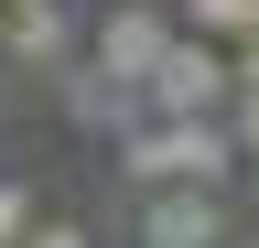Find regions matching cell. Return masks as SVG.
Returning <instances> with one entry per match:
<instances>
[{"label":"cell","instance_id":"obj_1","mask_svg":"<svg viewBox=\"0 0 259 248\" xmlns=\"http://www.w3.org/2000/svg\"><path fill=\"white\" fill-rule=\"evenodd\" d=\"M238 162V130L227 119H141V130H119V173L162 194V183H227Z\"/></svg>","mask_w":259,"mask_h":248},{"label":"cell","instance_id":"obj_9","mask_svg":"<svg viewBox=\"0 0 259 248\" xmlns=\"http://www.w3.org/2000/svg\"><path fill=\"white\" fill-rule=\"evenodd\" d=\"M0 54H11V43H0Z\"/></svg>","mask_w":259,"mask_h":248},{"label":"cell","instance_id":"obj_6","mask_svg":"<svg viewBox=\"0 0 259 248\" xmlns=\"http://www.w3.org/2000/svg\"><path fill=\"white\" fill-rule=\"evenodd\" d=\"M173 22H194L205 43H248L259 33V0H173Z\"/></svg>","mask_w":259,"mask_h":248},{"label":"cell","instance_id":"obj_10","mask_svg":"<svg viewBox=\"0 0 259 248\" xmlns=\"http://www.w3.org/2000/svg\"><path fill=\"white\" fill-rule=\"evenodd\" d=\"M248 162H259V151H248Z\"/></svg>","mask_w":259,"mask_h":248},{"label":"cell","instance_id":"obj_4","mask_svg":"<svg viewBox=\"0 0 259 248\" xmlns=\"http://www.w3.org/2000/svg\"><path fill=\"white\" fill-rule=\"evenodd\" d=\"M162 54H173V11H151V0H130V11L97 22V65H108L119 86H151Z\"/></svg>","mask_w":259,"mask_h":248},{"label":"cell","instance_id":"obj_5","mask_svg":"<svg viewBox=\"0 0 259 248\" xmlns=\"http://www.w3.org/2000/svg\"><path fill=\"white\" fill-rule=\"evenodd\" d=\"M65 108H76L87 130H108V140H119V130H141V86H119L97 54H87V65H65Z\"/></svg>","mask_w":259,"mask_h":248},{"label":"cell","instance_id":"obj_3","mask_svg":"<svg viewBox=\"0 0 259 248\" xmlns=\"http://www.w3.org/2000/svg\"><path fill=\"white\" fill-rule=\"evenodd\" d=\"M141 248H227L216 183H162V194L141 205Z\"/></svg>","mask_w":259,"mask_h":248},{"label":"cell","instance_id":"obj_7","mask_svg":"<svg viewBox=\"0 0 259 248\" xmlns=\"http://www.w3.org/2000/svg\"><path fill=\"white\" fill-rule=\"evenodd\" d=\"M32 216H44V205H32V183H0V248H22Z\"/></svg>","mask_w":259,"mask_h":248},{"label":"cell","instance_id":"obj_2","mask_svg":"<svg viewBox=\"0 0 259 248\" xmlns=\"http://www.w3.org/2000/svg\"><path fill=\"white\" fill-rule=\"evenodd\" d=\"M227 97H238V65H227V43H205V33H173V54H162L151 86H141L151 119H227Z\"/></svg>","mask_w":259,"mask_h":248},{"label":"cell","instance_id":"obj_8","mask_svg":"<svg viewBox=\"0 0 259 248\" xmlns=\"http://www.w3.org/2000/svg\"><path fill=\"white\" fill-rule=\"evenodd\" d=\"M22 248H97V237L76 227V216H32V237H22Z\"/></svg>","mask_w":259,"mask_h":248}]
</instances>
